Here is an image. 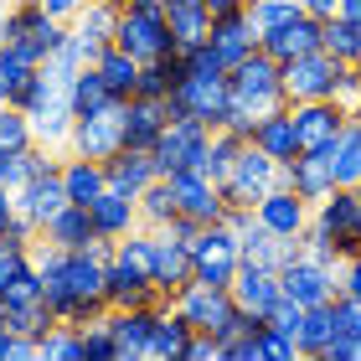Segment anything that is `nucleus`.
Masks as SVG:
<instances>
[{"label":"nucleus","mask_w":361,"mask_h":361,"mask_svg":"<svg viewBox=\"0 0 361 361\" xmlns=\"http://www.w3.org/2000/svg\"><path fill=\"white\" fill-rule=\"evenodd\" d=\"M37 269H42V300L52 310V320L88 325L109 310V258L114 243L98 238L93 248H52L37 238Z\"/></svg>","instance_id":"f257e3e1"},{"label":"nucleus","mask_w":361,"mask_h":361,"mask_svg":"<svg viewBox=\"0 0 361 361\" xmlns=\"http://www.w3.org/2000/svg\"><path fill=\"white\" fill-rule=\"evenodd\" d=\"M135 62H160V57H176L180 47L171 37V16H166V0H124L119 6V37Z\"/></svg>","instance_id":"f03ea898"},{"label":"nucleus","mask_w":361,"mask_h":361,"mask_svg":"<svg viewBox=\"0 0 361 361\" xmlns=\"http://www.w3.org/2000/svg\"><path fill=\"white\" fill-rule=\"evenodd\" d=\"M227 78H233V98H238L243 109H253L258 119L289 104V93H284V62H274L264 47L248 52L238 68H227Z\"/></svg>","instance_id":"7ed1b4c3"},{"label":"nucleus","mask_w":361,"mask_h":361,"mask_svg":"<svg viewBox=\"0 0 361 361\" xmlns=\"http://www.w3.org/2000/svg\"><path fill=\"white\" fill-rule=\"evenodd\" d=\"M227 104H233V78H227V68L186 73V78L171 88V114H176V119H202V124H212V129H222Z\"/></svg>","instance_id":"20e7f679"},{"label":"nucleus","mask_w":361,"mask_h":361,"mask_svg":"<svg viewBox=\"0 0 361 361\" xmlns=\"http://www.w3.org/2000/svg\"><path fill=\"white\" fill-rule=\"evenodd\" d=\"M238 264H243V233L227 217L222 222H207L202 233H196V243H191L196 279H202V284H233Z\"/></svg>","instance_id":"39448f33"},{"label":"nucleus","mask_w":361,"mask_h":361,"mask_svg":"<svg viewBox=\"0 0 361 361\" xmlns=\"http://www.w3.org/2000/svg\"><path fill=\"white\" fill-rule=\"evenodd\" d=\"M279 284H284V300H294L300 310L310 305H331L341 294V264H325V258H310L305 248L279 269Z\"/></svg>","instance_id":"423d86ee"},{"label":"nucleus","mask_w":361,"mask_h":361,"mask_svg":"<svg viewBox=\"0 0 361 361\" xmlns=\"http://www.w3.org/2000/svg\"><path fill=\"white\" fill-rule=\"evenodd\" d=\"M274 186H279V160L248 140V145H243V155H238V166H233V176L222 180L227 207H258Z\"/></svg>","instance_id":"0eeeda50"},{"label":"nucleus","mask_w":361,"mask_h":361,"mask_svg":"<svg viewBox=\"0 0 361 361\" xmlns=\"http://www.w3.org/2000/svg\"><path fill=\"white\" fill-rule=\"evenodd\" d=\"M73 155H88V160H114L124 150V104L114 98L104 104L98 114H83V119H73V140H68Z\"/></svg>","instance_id":"6e6552de"},{"label":"nucleus","mask_w":361,"mask_h":361,"mask_svg":"<svg viewBox=\"0 0 361 361\" xmlns=\"http://www.w3.org/2000/svg\"><path fill=\"white\" fill-rule=\"evenodd\" d=\"M341 68H351V62H336L331 52H305V57H294L284 62V93H289V104H315V98H336V78Z\"/></svg>","instance_id":"1a4fd4ad"},{"label":"nucleus","mask_w":361,"mask_h":361,"mask_svg":"<svg viewBox=\"0 0 361 361\" xmlns=\"http://www.w3.org/2000/svg\"><path fill=\"white\" fill-rule=\"evenodd\" d=\"M171 305L191 320V331H212V336H217L222 325L238 315L233 284H202V279H191L180 294H171Z\"/></svg>","instance_id":"9d476101"},{"label":"nucleus","mask_w":361,"mask_h":361,"mask_svg":"<svg viewBox=\"0 0 361 361\" xmlns=\"http://www.w3.org/2000/svg\"><path fill=\"white\" fill-rule=\"evenodd\" d=\"M62 37H68V21H57L42 0H16V11H11V42L16 47H26L37 62H47Z\"/></svg>","instance_id":"9b49d317"},{"label":"nucleus","mask_w":361,"mask_h":361,"mask_svg":"<svg viewBox=\"0 0 361 361\" xmlns=\"http://www.w3.org/2000/svg\"><path fill=\"white\" fill-rule=\"evenodd\" d=\"M212 135H217V129L202 124V119H171V124H166V135L155 140V166H160V176L186 171V166H202V155H207Z\"/></svg>","instance_id":"f8f14e48"},{"label":"nucleus","mask_w":361,"mask_h":361,"mask_svg":"<svg viewBox=\"0 0 361 361\" xmlns=\"http://www.w3.org/2000/svg\"><path fill=\"white\" fill-rule=\"evenodd\" d=\"M315 222L331 233L341 258L361 253V202H356V186H336L325 202H315Z\"/></svg>","instance_id":"ddd939ff"},{"label":"nucleus","mask_w":361,"mask_h":361,"mask_svg":"<svg viewBox=\"0 0 361 361\" xmlns=\"http://www.w3.org/2000/svg\"><path fill=\"white\" fill-rule=\"evenodd\" d=\"M166 180H171V191H176V212H186V217H196V222H222V217H227L222 186H217L212 176H202L196 166L171 171Z\"/></svg>","instance_id":"4468645a"},{"label":"nucleus","mask_w":361,"mask_h":361,"mask_svg":"<svg viewBox=\"0 0 361 361\" xmlns=\"http://www.w3.org/2000/svg\"><path fill=\"white\" fill-rule=\"evenodd\" d=\"M294 114V135H300V150H331L341 140L351 114L336 104V98H315V104H289Z\"/></svg>","instance_id":"2eb2a0df"},{"label":"nucleus","mask_w":361,"mask_h":361,"mask_svg":"<svg viewBox=\"0 0 361 361\" xmlns=\"http://www.w3.org/2000/svg\"><path fill=\"white\" fill-rule=\"evenodd\" d=\"M166 305V300H160ZM160 305H129V310H104L109 331H114V346H119V361H140L150 356V336H155V315Z\"/></svg>","instance_id":"dca6fc26"},{"label":"nucleus","mask_w":361,"mask_h":361,"mask_svg":"<svg viewBox=\"0 0 361 361\" xmlns=\"http://www.w3.org/2000/svg\"><path fill=\"white\" fill-rule=\"evenodd\" d=\"M279 180H284V186H294L310 207L325 202V196L336 191V166H331V150H300L294 160H284V166H279Z\"/></svg>","instance_id":"f3484780"},{"label":"nucleus","mask_w":361,"mask_h":361,"mask_svg":"<svg viewBox=\"0 0 361 361\" xmlns=\"http://www.w3.org/2000/svg\"><path fill=\"white\" fill-rule=\"evenodd\" d=\"M310 212H315V207H310L294 186H284V180H279V186L264 196V202L253 207V217L264 222L269 233H279V238H300L305 227H310Z\"/></svg>","instance_id":"a211bd4d"},{"label":"nucleus","mask_w":361,"mask_h":361,"mask_svg":"<svg viewBox=\"0 0 361 361\" xmlns=\"http://www.w3.org/2000/svg\"><path fill=\"white\" fill-rule=\"evenodd\" d=\"M171 119H176V114H171V98L135 93V98L124 104V145H135V150H155V140L166 135Z\"/></svg>","instance_id":"6ab92c4d"},{"label":"nucleus","mask_w":361,"mask_h":361,"mask_svg":"<svg viewBox=\"0 0 361 361\" xmlns=\"http://www.w3.org/2000/svg\"><path fill=\"white\" fill-rule=\"evenodd\" d=\"M233 300H238V310L269 320L274 305L284 300V284H279V274L264 269V264H238V274H233Z\"/></svg>","instance_id":"aec40b11"},{"label":"nucleus","mask_w":361,"mask_h":361,"mask_svg":"<svg viewBox=\"0 0 361 361\" xmlns=\"http://www.w3.org/2000/svg\"><path fill=\"white\" fill-rule=\"evenodd\" d=\"M320 37H325V21H320V16H310V11H300L294 21H284L279 31H269L258 47H264L274 62H294V57H305V52H320Z\"/></svg>","instance_id":"412c9836"},{"label":"nucleus","mask_w":361,"mask_h":361,"mask_svg":"<svg viewBox=\"0 0 361 361\" xmlns=\"http://www.w3.org/2000/svg\"><path fill=\"white\" fill-rule=\"evenodd\" d=\"M88 212H93V227H98L104 243H119V238L135 233V227H145L140 222V196H129L119 186H109L98 202H88Z\"/></svg>","instance_id":"4be33fe9"},{"label":"nucleus","mask_w":361,"mask_h":361,"mask_svg":"<svg viewBox=\"0 0 361 361\" xmlns=\"http://www.w3.org/2000/svg\"><path fill=\"white\" fill-rule=\"evenodd\" d=\"M212 47H217V57H222V68H238L248 52H258V26H253V16H248V6L243 11H233V16H217L212 21V37H207Z\"/></svg>","instance_id":"5701e85b"},{"label":"nucleus","mask_w":361,"mask_h":361,"mask_svg":"<svg viewBox=\"0 0 361 361\" xmlns=\"http://www.w3.org/2000/svg\"><path fill=\"white\" fill-rule=\"evenodd\" d=\"M62 207H68V186H62V171H47V176L31 180V186L16 191V212H21V217H31L37 227H47Z\"/></svg>","instance_id":"b1692460"},{"label":"nucleus","mask_w":361,"mask_h":361,"mask_svg":"<svg viewBox=\"0 0 361 361\" xmlns=\"http://www.w3.org/2000/svg\"><path fill=\"white\" fill-rule=\"evenodd\" d=\"M294 253H300V238H279V233H269L258 217L243 227V264H264V269L279 274Z\"/></svg>","instance_id":"393cba45"},{"label":"nucleus","mask_w":361,"mask_h":361,"mask_svg":"<svg viewBox=\"0 0 361 361\" xmlns=\"http://www.w3.org/2000/svg\"><path fill=\"white\" fill-rule=\"evenodd\" d=\"M196 279V269H191V248L186 243H176V238H166V233H155V289L166 294H180Z\"/></svg>","instance_id":"a878e982"},{"label":"nucleus","mask_w":361,"mask_h":361,"mask_svg":"<svg viewBox=\"0 0 361 361\" xmlns=\"http://www.w3.org/2000/svg\"><path fill=\"white\" fill-rule=\"evenodd\" d=\"M62 186H68V202L88 207V202H98V196L109 191V166L68 150V155H62Z\"/></svg>","instance_id":"bb28decb"},{"label":"nucleus","mask_w":361,"mask_h":361,"mask_svg":"<svg viewBox=\"0 0 361 361\" xmlns=\"http://www.w3.org/2000/svg\"><path fill=\"white\" fill-rule=\"evenodd\" d=\"M42 243H52V248H93V243H98L93 212H88V207H78V202H68L52 222L42 227Z\"/></svg>","instance_id":"cd10ccee"},{"label":"nucleus","mask_w":361,"mask_h":361,"mask_svg":"<svg viewBox=\"0 0 361 361\" xmlns=\"http://www.w3.org/2000/svg\"><path fill=\"white\" fill-rule=\"evenodd\" d=\"M191 320L166 300L155 315V336H150V361H186V346H191Z\"/></svg>","instance_id":"c85d7f7f"},{"label":"nucleus","mask_w":361,"mask_h":361,"mask_svg":"<svg viewBox=\"0 0 361 361\" xmlns=\"http://www.w3.org/2000/svg\"><path fill=\"white\" fill-rule=\"evenodd\" d=\"M109 166V186H119L129 196H140L150 180H160V166H155V150H135V145H124L114 160H104Z\"/></svg>","instance_id":"c756f323"},{"label":"nucleus","mask_w":361,"mask_h":361,"mask_svg":"<svg viewBox=\"0 0 361 361\" xmlns=\"http://www.w3.org/2000/svg\"><path fill=\"white\" fill-rule=\"evenodd\" d=\"M93 68H98V78L109 83V93H114V98H124V104H129V98L140 93V68H145V62H135L119 42H109L104 52L93 57Z\"/></svg>","instance_id":"7c9ffc66"},{"label":"nucleus","mask_w":361,"mask_h":361,"mask_svg":"<svg viewBox=\"0 0 361 361\" xmlns=\"http://www.w3.org/2000/svg\"><path fill=\"white\" fill-rule=\"evenodd\" d=\"M253 145H258V150H269V155L279 160V166L300 155V135H294V114H289V104L258 119V129H253Z\"/></svg>","instance_id":"2f4dec72"},{"label":"nucleus","mask_w":361,"mask_h":361,"mask_svg":"<svg viewBox=\"0 0 361 361\" xmlns=\"http://www.w3.org/2000/svg\"><path fill=\"white\" fill-rule=\"evenodd\" d=\"M166 16H171L176 47H196V42L212 37V11H207V0H166Z\"/></svg>","instance_id":"473e14b6"},{"label":"nucleus","mask_w":361,"mask_h":361,"mask_svg":"<svg viewBox=\"0 0 361 361\" xmlns=\"http://www.w3.org/2000/svg\"><path fill=\"white\" fill-rule=\"evenodd\" d=\"M37 68H42V62L31 57L26 47H16V42L0 47V104H16V98H21V93L31 88Z\"/></svg>","instance_id":"72a5a7b5"},{"label":"nucleus","mask_w":361,"mask_h":361,"mask_svg":"<svg viewBox=\"0 0 361 361\" xmlns=\"http://www.w3.org/2000/svg\"><path fill=\"white\" fill-rule=\"evenodd\" d=\"M166 294H160L150 279L129 274L124 264H114L109 258V310H129V305H160Z\"/></svg>","instance_id":"f704fd0d"},{"label":"nucleus","mask_w":361,"mask_h":361,"mask_svg":"<svg viewBox=\"0 0 361 361\" xmlns=\"http://www.w3.org/2000/svg\"><path fill=\"white\" fill-rule=\"evenodd\" d=\"M68 26H73V37H83L93 47V57H98L114 37H119V6H83Z\"/></svg>","instance_id":"c9c22d12"},{"label":"nucleus","mask_w":361,"mask_h":361,"mask_svg":"<svg viewBox=\"0 0 361 361\" xmlns=\"http://www.w3.org/2000/svg\"><path fill=\"white\" fill-rule=\"evenodd\" d=\"M336 341V300L331 305H310L305 320H300V356L320 361V351Z\"/></svg>","instance_id":"e433bc0d"},{"label":"nucleus","mask_w":361,"mask_h":361,"mask_svg":"<svg viewBox=\"0 0 361 361\" xmlns=\"http://www.w3.org/2000/svg\"><path fill=\"white\" fill-rule=\"evenodd\" d=\"M42 361H88V346H83V325H68V320H52L37 341Z\"/></svg>","instance_id":"4c0bfd02"},{"label":"nucleus","mask_w":361,"mask_h":361,"mask_svg":"<svg viewBox=\"0 0 361 361\" xmlns=\"http://www.w3.org/2000/svg\"><path fill=\"white\" fill-rule=\"evenodd\" d=\"M243 145L248 140H238V135H227V129H217V135H212V145H207V155H202V176H212L222 186L227 176H233V166H238V155H243Z\"/></svg>","instance_id":"58836bf2"},{"label":"nucleus","mask_w":361,"mask_h":361,"mask_svg":"<svg viewBox=\"0 0 361 361\" xmlns=\"http://www.w3.org/2000/svg\"><path fill=\"white\" fill-rule=\"evenodd\" d=\"M320 47H325L336 62H361V26L346 21V16H331V21H325Z\"/></svg>","instance_id":"ea45409f"},{"label":"nucleus","mask_w":361,"mask_h":361,"mask_svg":"<svg viewBox=\"0 0 361 361\" xmlns=\"http://www.w3.org/2000/svg\"><path fill=\"white\" fill-rule=\"evenodd\" d=\"M104 104H114V93H109V83L98 78V68H83V73H73V114L83 119V114H98ZM124 104V98H119Z\"/></svg>","instance_id":"a19ab883"},{"label":"nucleus","mask_w":361,"mask_h":361,"mask_svg":"<svg viewBox=\"0 0 361 361\" xmlns=\"http://www.w3.org/2000/svg\"><path fill=\"white\" fill-rule=\"evenodd\" d=\"M176 217V191H171V180L160 176V180H150V186L140 191V222L145 227H166Z\"/></svg>","instance_id":"79ce46f5"},{"label":"nucleus","mask_w":361,"mask_h":361,"mask_svg":"<svg viewBox=\"0 0 361 361\" xmlns=\"http://www.w3.org/2000/svg\"><path fill=\"white\" fill-rule=\"evenodd\" d=\"M37 145V129H31L21 104H0V150H31Z\"/></svg>","instance_id":"37998d69"},{"label":"nucleus","mask_w":361,"mask_h":361,"mask_svg":"<svg viewBox=\"0 0 361 361\" xmlns=\"http://www.w3.org/2000/svg\"><path fill=\"white\" fill-rule=\"evenodd\" d=\"M186 78V68H180V57H160V62H145L140 68V93L150 98H171V88Z\"/></svg>","instance_id":"c03bdc74"},{"label":"nucleus","mask_w":361,"mask_h":361,"mask_svg":"<svg viewBox=\"0 0 361 361\" xmlns=\"http://www.w3.org/2000/svg\"><path fill=\"white\" fill-rule=\"evenodd\" d=\"M16 305H42V269H37V253H31V264L16 274L6 289H0V310H16Z\"/></svg>","instance_id":"a18cd8bd"},{"label":"nucleus","mask_w":361,"mask_h":361,"mask_svg":"<svg viewBox=\"0 0 361 361\" xmlns=\"http://www.w3.org/2000/svg\"><path fill=\"white\" fill-rule=\"evenodd\" d=\"M300 11H305L300 0H248V16H253L258 37H269V31H279L284 21H294Z\"/></svg>","instance_id":"49530a36"},{"label":"nucleus","mask_w":361,"mask_h":361,"mask_svg":"<svg viewBox=\"0 0 361 361\" xmlns=\"http://www.w3.org/2000/svg\"><path fill=\"white\" fill-rule=\"evenodd\" d=\"M6 325H11V331H21V336H37L42 341V331L52 325V310H47V300L42 305H16V310H6Z\"/></svg>","instance_id":"de8ad7c7"},{"label":"nucleus","mask_w":361,"mask_h":361,"mask_svg":"<svg viewBox=\"0 0 361 361\" xmlns=\"http://www.w3.org/2000/svg\"><path fill=\"white\" fill-rule=\"evenodd\" d=\"M83 346H88V361H119V346H114V331L104 315L83 325Z\"/></svg>","instance_id":"09e8293b"},{"label":"nucleus","mask_w":361,"mask_h":361,"mask_svg":"<svg viewBox=\"0 0 361 361\" xmlns=\"http://www.w3.org/2000/svg\"><path fill=\"white\" fill-rule=\"evenodd\" d=\"M336 336L356 341V356H361V300H346V294H336Z\"/></svg>","instance_id":"8fccbe9b"},{"label":"nucleus","mask_w":361,"mask_h":361,"mask_svg":"<svg viewBox=\"0 0 361 361\" xmlns=\"http://www.w3.org/2000/svg\"><path fill=\"white\" fill-rule=\"evenodd\" d=\"M222 129H227V135H238V140H253L258 114H253V109H243L238 98H233V104H227V119H222Z\"/></svg>","instance_id":"3c124183"},{"label":"nucleus","mask_w":361,"mask_h":361,"mask_svg":"<svg viewBox=\"0 0 361 361\" xmlns=\"http://www.w3.org/2000/svg\"><path fill=\"white\" fill-rule=\"evenodd\" d=\"M31 264V248H16V243H0V289L11 284L16 274Z\"/></svg>","instance_id":"603ef678"},{"label":"nucleus","mask_w":361,"mask_h":361,"mask_svg":"<svg viewBox=\"0 0 361 361\" xmlns=\"http://www.w3.org/2000/svg\"><path fill=\"white\" fill-rule=\"evenodd\" d=\"M202 227H207V222H196V217H186V212H176V217H171L166 227H155V233H166V238H176V243H186V248H191Z\"/></svg>","instance_id":"864d4df0"},{"label":"nucleus","mask_w":361,"mask_h":361,"mask_svg":"<svg viewBox=\"0 0 361 361\" xmlns=\"http://www.w3.org/2000/svg\"><path fill=\"white\" fill-rule=\"evenodd\" d=\"M341 294H346V300H361V253L341 258Z\"/></svg>","instance_id":"5fc2aeb1"},{"label":"nucleus","mask_w":361,"mask_h":361,"mask_svg":"<svg viewBox=\"0 0 361 361\" xmlns=\"http://www.w3.org/2000/svg\"><path fill=\"white\" fill-rule=\"evenodd\" d=\"M186 361H217V336H212V331H196L191 346H186Z\"/></svg>","instance_id":"6e6d98bb"},{"label":"nucleus","mask_w":361,"mask_h":361,"mask_svg":"<svg viewBox=\"0 0 361 361\" xmlns=\"http://www.w3.org/2000/svg\"><path fill=\"white\" fill-rule=\"evenodd\" d=\"M11 222H16V191L0 186V243L11 238Z\"/></svg>","instance_id":"4d7b16f0"},{"label":"nucleus","mask_w":361,"mask_h":361,"mask_svg":"<svg viewBox=\"0 0 361 361\" xmlns=\"http://www.w3.org/2000/svg\"><path fill=\"white\" fill-rule=\"evenodd\" d=\"M42 6H47V11H52V16H57V21H73V16H78V11H83V0H42Z\"/></svg>","instance_id":"13d9d810"},{"label":"nucleus","mask_w":361,"mask_h":361,"mask_svg":"<svg viewBox=\"0 0 361 361\" xmlns=\"http://www.w3.org/2000/svg\"><path fill=\"white\" fill-rule=\"evenodd\" d=\"M300 6H305L310 16H320V21H331V16L341 11V0H300Z\"/></svg>","instance_id":"bf43d9fd"},{"label":"nucleus","mask_w":361,"mask_h":361,"mask_svg":"<svg viewBox=\"0 0 361 361\" xmlns=\"http://www.w3.org/2000/svg\"><path fill=\"white\" fill-rule=\"evenodd\" d=\"M243 6H248V0H207L212 21H217V16H233V11H243Z\"/></svg>","instance_id":"052dcab7"},{"label":"nucleus","mask_w":361,"mask_h":361,"mask_svg":"<svg viewBox=\"0 0 361 361\" xmlns=\"http://www.w3.org/2000/svg\"><path fill=\"white\" fill-rule=\"evenodd\" d=\"M336 16H346V21L361 26V0H341V11H336Z\"/></svg>","instance_id":"680f3d73"},{"label":"nucleus","mask_w":361,"mask_h":361,"mask_svg":"<svg viewBox=\"0 0 361 361\" xmlns=\"http://www.w3.org/2000/svg\"><path fill=\"white\" fill-rule=\"evenodd\" d=\"M83 6H124V0H83Z\"/></svg>","instance_id":"e2e57ef3"},{"label":"nucleus","mask_w":361,"mask_h":361,"mask_svg":"<svg viewBox=\"0 0 361 361\" xmlns=\"http://www.w3.org/2000/svg\"><path fill=\"white\" fill-rule=\"evenodd\" d=\"M356 202H361V180H356Z\"/></svg>","instance_id":"0e129e2a"},{"label":"nucleus","mask_w":361,"mask_h":361,"mask_svg":"<svg viewBox=\"0 0 361 361\" xmlns=\"http://www.w3.org/2000/svg\"><path fill=\"white\" fill-rule=\"evenodd\" d=\"M356 114H361V109H356Z\"/></svg>","instance_id":"69168bd1"}]
</instances>
